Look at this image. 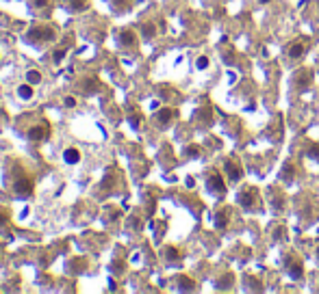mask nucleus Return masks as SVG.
I'll return each instance as SVG.
<instances>
[{"instance_id":"obj_1","label":"nucleus","mask_w":319,"mask_h":294,"mask_svg":"<svg viewBox=\"0 0 319 294\" xmlns=\"http://www.w3.org/2000/svg\"><path fill=\"white\" fill-rule=\"evenodd\" d=\"M11 169H13V177H11V190H13V195H16V197H20V199H29L31 195H33V190H35L33 177L26 173V171L22 169L17 162H13Z\"/></svg>"},{"instance_id":"obj_2","label":"nucleus","mask_w":319,"mask_h":294,"mask_svg":"<svg viewBox=\"0 0 319 294\" xmlns=\"http://www.w3.org/2000/svg\"><path fill=\"white\" fill-rule=\"evenodd\" d=\"M24 39L29 46L41 48V46H48V44H52V41H57V29H54L52 24H35V26H31V29H26Z\"/></svg>"},{"instance_id":"obj_3","label":"nucleus","mask_w":319,"mask_h":294,"mask_svg":"<svg viewBox=\"0 0 319 294\" xmlns=\"http://www.w3.org/2000/svg\"><path fill=\"white\" fill-rule=\"evenodd\" d=\"M50 134H52V130H50L48 121H37V124H33L26 130V137L31 141H46V139H50Z\"/></svg>"},{"instance_id":"obj_4","label":"nucleus","mask_w":319,"mask_h":294,"mask_svg":"<svg viewBox=\"0 0 319 294\" xmlns=\"http://www.w3.org/2000/svg\"><path fill=\"white\" fill-rule=\"evenodd\" d=\"M137 35H135V31H131V29H124V31H119L118 32V46L122 50H135L137 48Z\"/></svg>"},{"instance_id":"obj_5","label":"nucleus","mask_w":319,"mask_h":294,"mask_svg":"<svg viewBox=\"0 0 319 294\" xmlns=\"http://www.w3.org/2000/svg\"><path fill=\"white\" fill-rule=\"evenodd\" d=\"M206 184H209V190H213V193H217V195H224L226 193V184L221 182L219 173H215V171L209 175V182H206Z\"/></svg>"},{"instance_id":"obj_6","label":"nucleus","mask_w":319,"mask_h":294,"mask_svg":"<svg viewBox=\"0 0 319 294\" xmlns=\"http://www.w3.org/2000/svg\"><path fill=\"white\" fill-rule=\"evenodd\" d=\"M224 171H226V175H228L230 182H239V180H241V167H239L235 160H226Z\"/></svg>"},{"instance_id":"obj_7","label":"nucleus","mask_w":319,"mask_h":294,"mask_svg":"<svg viewBox=\"0 0 319 294\" xmlns=\"http://www.w3.org/2000/svg\"><path fill=\"white\" fill-rule=\"evenodd\" d=\"M16 93H17V97H20L22 102H29V100H33V97H35V85L24 82V85H20L16 89Z\"/></svg>"},{"instance_id":"obj_8","label":"nucleus","mask_w":319,"mask_h":294,"mask_svg":"<svg viewBox=\"0 0 319 294\" xmlns=\"http://www.w3.org/2000/svg\"><path fill=\"white\" fill-rule=\"evenodd\" d=\"M81 152H78L76 147H66L63 149V162L66 165H76V162H81Z\"/></svg>"},{"instance_id":"obj_9","label":"nucleus","mask_w":319,"mask_h":294,"mask_svg":"<svg viewBox=\"0 0 319 294\" xmlns=\"http://www.w3.org/2000/svg\"><path fill=\"white\" fill-rule=\"evenodd\" d=\"M254 195H256V190L254 188H246L241 190V195H239V203H241L243 208H254Z\"/></svg>"},{"instance_id":"obj_10","label":"nucleus","mask_w":319,"mask_h":294,"mask_svg":"<svg viewBox=\"0 0 319 294\" xmlns=\"http://www.w3.org/2000/svg\"><path fill=\"white\" fill-rule=\"evenodd\" d=\"M286 270H289V275L293 279H302L304 270H302V264L298 262V260H289V266H286Z\"/></svg>"},{"instance_id":"obj_11","label":"nucleus","mask_w":319,"mask_h":294,"mask_svg":"<svg viewBox=\"0 0 319 294\" xmlns=\"http://www.w3.org/2000/svg\"><path fill=\"white\" fill-rule=\"evenodd\" d=\"M31 9L33 11H50L54 4V0H31Z\"/></svg>"},{"instance_id":"obj_12","label":"nucleus","mask_w":319,"mask_h":294,"mask_svg":"<svg viewBox=\"0 0 319 294\" xmlns=\"http://www.w3.org/2000/svg\"><path fill=\"white\" fill-rule=\"evenodd\" d=\"M174 115H176V113H174V108H168V106H165V108H161L159 110V113H156V119H159V124H169V121H172L174 119Z\"/></svg>"},{"instance_id":"obj_13","label":"nucleus","mask_w":319,"mask_h":294,"mask_svg":"<svg viewBox=\"0 0 319 294\" xmlns=\"http://www.w3.org/2000/svg\"><path fill=\"white\" fill-rule=\"evenodd\" d=\"M24 78H26V82H31V85H39V82L44 80V76H41L39 69H26Z\"/></svg>"},{"instance_id":"obj_14","label":"nucleus","mask_w":319,"mask_h":294,"mask_svg":"<svg viewBox=\"0 0 319 294\" xmlns=\"http://www.w3.org/2000/svg\"><path fill=\"white\" fill-rule=\"evenodd\" d=\"M304 52H306V46H304L302 41H295V44L289 48V57L291 59H300Z\"/></svg>"},{"instance_id":"obj_15","label":"nucleus","mask_w":319,"mask_h":294,"mask_svg":"<svg viewBox=\"0 0 319 294\" xmlns=\"http://www.w3.org/2000/svg\"><path fill=\"white\" fill-rule=\"evenodd\" d=\"M133 4V0H111V7H113V11L122 13V11H128Z\"/></svg>"},{"instance_id":"obj_16","label":"nucleus","mask_w":319,"mask_h":294,"mask_svg":"<svg viewBox=\"0 0 319 294\" xmlns=\"http://www.w3.org/2000/svg\"><path fill=\"white\" fill-rule=\"evenodd\" d=\"M228 217H230V210H224V212L217 214V217H215V227L224 230V227H226V221H228Z\"/></svg>"},{"instance_id":"obj_17","label":"nucleus","mask_w":319,"mask_h":294,"mask_svg":"<svg viewBox=\"0 0 319 294\" xmlns=\"http://www.w3.org/2000/svg\"><path fill=\"white\" fill-rule=\"evenodd\" d=\"M293 175H295L293 165H291V162H286V165L283 167V173H280V177H283L285 182H291V180H293Z\"/></svg>"},{"instance_id":"obj_18","label":"nucleus","mask_w":319,"mask_h":294,"mask_svg":"<svg viewBox=\"0 0 319 294\" xmlns=\"http://www.w3.org/2000/svg\"><path fill=\"white\" fill-rule=\"evenodd\" d=\"M178 290H196V283L187 277H178Z\"/></svg>"},{"instance_id":"obj_19","label":"nucleus","mask_w":319,"mask_h":294,"mask_svg":"<svg viewBox=\"0 0 319 294\" xmlns=\"http://www.w3.org/2000/svg\"><path fill=\"white\" fill-rule=\"evenodd\" d=\"M178 258H180V251L176 247H168V249H165V260H168V262H176Z\"/></svg>"},{"instance_id":"obj_20","label":"nucleus","mask_w":319,"mask_h":294,"mask_svg":"<svg viewBox=\"0 0 319 294\" xmlns=\"http://www.w3.org/2000/svg\"><path fill=\"white\" fill-rule=\"evenodd\" d=\"M154 35H156L154 24H152V22H146V24H143V37H146V39H152Z\"/></svg>"},{"instance_id":"obj_21","label":"nucleus","mask_w":319,"mask_h":294,"mask_svg":"<svg viewBox=\"0 0 319 294\" xmlns=\"http://www.w3.org/2000/svg\"><path fill=\"white\" fill-rule=\"evenodd\" d=\"M67 7H70L72 11H81V9H87V0H70Z\"/></svg>"},{"instance_id":"obj_22","label":"nucleus","mask_w":319,"mask_h":294,"mask_svg":"<svg viewBox=\"0 0 319 294\" xmlns=\"http://www.w3.org/2000/svg\"><path fill=\"white\" fill-rule=\"evenodd\" d=\"M67 57V48H59V50H54V54H52V61L54 63H61L63 59Z\"/></svg>"},{"instance_id":"obj_23","label":"nucleus","mask_w":319,"mask_h":294,"mask_svg":"<svg viewBox=\"0 0 319 294\" xmlns=\"http://www.w3.org/2000/svg\"><path fill=\"white\" fill-rule=\"evenodd\" d=\"M128 121H131L133 128H139V125H141V115H139V113L131 115V117H128Z\"/></svg>"},{"instance_id":"obj_24","label":"nucleus","mask_w":319,"mask_h":294,"mask_svg":"<svg viewBox=\"0 0 319 294\" xmlns=\"http://www.w3.org/2000/svg\"><path fill=\"white\" fill-rule=\"evenodd\" d=\"M185 154H187V156H200V147H198V145H189L187 149H185Z\"/></svg>"},{"instance_id":"obj_25","label":"nucleus","mask_w":319,"mask_h":294,"mask_svg":"<svg viewBox=\"0 0 319 294\" xmlns=\"http://www.w3.org/2000/svg\"><path fill=\"white\" fill-rule=\"evenodd\" d=\"M7 221H9V210L7 208H0V225H4Z\"/></svg>"},{"instance_id":"obj_26","label":"nucleus","mask_w":319,"mask_h":294,"mask_svg":"<svg viewBox=\"0 0 319 294\" xmlns=\"http://www.w3.org/2000/svg\"><path fill=\"white\" fill-rule=\"evenodd\" d=\"M308 154H311V158H317L319 160V143H313V147H311V152Z\"/></svg>"},{"instance_id":"obj_27","label":"nucleus","mask_w":319,"mask_h":294,"mask_svg":"<svg viewBox=\"0 0 319 294\" xmlns=\"http://www.w3.org/2000/svg\"><path fill=\"white\" fill-rule=\"evenodd\" d=\"M206 65H209V59H206V57H200V59H198V67H200V69H204Z\"/></svg>"},{"instance_id":"obj_28","label":"nucleus","mask_w":319,"mask_h":294,"mask_svg":"<svg viewBox=\"0 0 319 294\" xmlns=\"http://www.w3.org/2000/svg\"><path fill=\"white\" fill-rule=\"evenodd\" d=\"M66 106H70V108L76 106V100H74V97H66Z\"/></svg>"},{"instance_id":"obj_29","label":"nucleus","mask_w":319,"mask_h":294,"mask_svg":"<svg viewBox=\"0 0 319 294\" xmlns=\"http://www.w3.org/2000/svg\"><path fill=\"white\" fill-rule=\"evenodd\" d=\"M258 2H269V0H258Z\"/></svg>"}]
</instances>
